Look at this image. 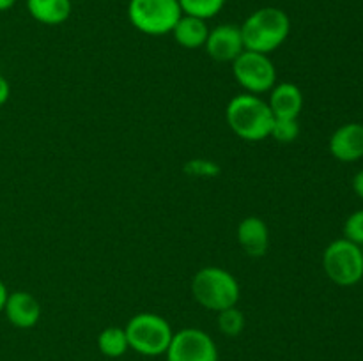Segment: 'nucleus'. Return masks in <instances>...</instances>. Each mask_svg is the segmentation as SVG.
Instances as JSON below:
<instances>
[{"mask_svg": "<svg viewBox=\"0 0 363 361\" xmlns=\"http://www.w3.org/2000/svg\"><path fill=\"white\" fill-rule=\"evenodd\" d=\"M233 74L248 94L261 96L277 84V67L269 55L245 50L233 62Z\"/></svg>", "mask_w": 363, "mask_h": 361, "instance_id": "nucleus-7", "label": "nucleus"}, {"mask_svg": "<svg viewBox=\"0 0 363 361\" xmlns=\"http://www.w3.org/2000/svg\"><path fill=\"white\" fill-rule=\"evenodd\" d=\"M27 9L38 23L55 27L69 20L73 4L71 0H27Z\"/></svg>", "mask_w": 363, "mask_h": 361, "instance_id": "nucleus-14", "label": "nucleus"}, {"mask_svg": "<svg viewBox=\"0 0 363 361\" xmlns=\"http://www.w3.org/2000/svg\"><path fill=\"white\" fill-rule=\"evenodd\" d=\"M362 250H363V246H362Z\"/></svg>", "mask_w": 363, "mask_h": 361, "instance_id": "nucleus-26", "label": "nucleus"}, {"mask_svg": "<svg viewBox=\"0 0 363 361\" xmlns=\"http://www.w3.org/2000/svg\"><path fill=\"white\" fill-rule=\"evenodd\" d=\"M300 134V124L298 119H275L269 137L275 138L280 144H291Z\"/></svg>", "mask_w": 363, "mask_h": 361, "instance_id": "nucleus-19", "label": "nucleus"}, {"mask_svg": "<svg viewBox=\"0 0 363 361\" xmlns=\"http://www.w3.org/2000/svg\"><path fill=\"white\" fill-rule=\"evenodd\" d=\"M170 34L174 35L177 45L183 46V48L197 50L204 48L209 35V27L208 23H206V20L183 14Z\"/></svg>", "mask_w": 363, "mask_h": 361, "instance_id": "nucleus-15", "label": "nucleus"}, {"mask_svg": "<svg viewBox=\"0 0 363 361\" xmlns=\"http://www.w3.org/2000/svg\"><path fill=\"white\" fill-rule=\"evenodd\" d=\"M183 16L177 0H130L128 18L145 35L170 34Z\"/></svg>", "mask_w": 363, "mask_h": 361, "instance_id": "nucleus-5", "label": "nucleus"}, {"mask_svg": "<svg viewBox=\"0 0 363 361\" xmlns=\"http://www.w3.org/2000/svg\"><path fill=\"white\" fill-rule=\"evenodd\" d=\"M344 237L358 246H363V209H358L347 216L344 223Z\"/></svg>", "mask_w": 363, "mask_h": 361, "instance_id": "nucleus-20", "label": "nucleus"}, {"mask_svg": "<svg viewBox=\"0 0 363 361\" xmlns=\"http://www.w3.org/2000/svg\"><path fill=\"white\" fill-rule=\"evenodd\" d=\"M184 172L194 177H215L220 173V166L209 159H191L184 166Z\"/></svg>", "mask_w": 363, "mask_h": 361, "instance_id": "nucleus-21", "label": "nucleus"}, {"mask_svg": "<svg viewBox=\"0 0 363 361\" xmlns=\"http://www.w3.org/2000/svg\"><path fill=\"white\" fill-rule=\"evenodd\" d=\"M14 4H16V0H0V13L9 11L11 7H14Z\"/></svg>", "mask_w": 363, "mask_h": 361, "instance_id": "nucleus-25", "label": "nucleus"}, {"mask_svg": "<svg viewBox=\"0 0 363 361\" xmlns=\"http://www.w3.org/2000/svg\"><path fill=\"white\" fill-rule=\"evenodd\" d=\"M183 14L201 18V20H211L218 16L220 11L225 6V0H177Z\"/></svg>", "mask_w": 363, "mask_h": 361, "instance_id": "nucleus-17", "label": "nucleus"}, {"mask_svg": "<svg viewBox=\"0 0 363 361\" xmlns=\"http://www.w3.org/2000/svg\"><path fill=\"white\" fill-rule=\"evenodd\" d=\"M330 152L342 163H354L363 158V124L347 122L333 131Z\"/></svg>", "mask_w": 363, "mask_h": 361, "instance_id": "nucleus-11", "label": "nucleus"}, {"mask_svg": "<svg viewBox=\"0 0 363 361\" xmlns=\"http://www.w3.org/2000/svg\"><path fill=\"white\" fill-rule=\"evenodd\" d=\"M268 105L275 119H298L303 110V92L293 81H277L269 91Z\"/></svg>", "mask_w": 363, "mask_h": 361, "instance_id": "nucleus-13", "label": "nucleus"}, {"mask_svg": "<svg viewBox=\"0 0 363 361\" xmlns=\"http://www.w3.org/2000/svg\"><path fill=\"white\" fill-rule=\"evenodd\" d=\"M225 119L230 131L238 138L247 142H261L269 138L275 122L268 101L261 96L248 94V92L234 96L227 103Z\"/></svg>", "mask_w": 363, "mask_h": 361, "instance_id": "nucleus-1", "label": "nucleus"}, {"mask_svg": "<svg viewBox=\"0 0 363 361\" xmlns=\"http://www.w3.org/2000/svg\"><path fill=\"white\" fill-rule=\"evenodd\" d=\"M236 237L241 250L248 257L259 258L268 253L269 230L264 219L259 218V216H247V218L241 219L236 230Z\"/></svg>", "mask_w": 363, "mask_h": 361, "instance_id": "nucleus-12", "label": "nucleus"}, {"mask_svg": "<svg viewBox=\"0 0 363 361\" xmlns=\"http://www.w3.org/2000/svg\"><path fill=\"white\" fill-rule=\"evenodd\" d=\"M7 296H9V290H7L6 283L0 280V314L4 311V306H6V301H7Z\"/></svg>", "mask_w": 363, "mask_h": 361, "instance_id": "nucleus-24", "label": "nucleus"}, {"mask_svg": "<svg viewBox=\"0 0 363 361\" xmlns=\"http://www.w3.org/2000/svg\"><path fill=\"white\" fill-rule=\"evenodd\" d=\"M2 314H6L11 326L18 329H30L41 319V304L34 294L27 290H14L9 292Z\"/></svg>", "mask_w": 363, "mask_h": 361, "instance_id": "nucleus-10", "label": "nucleus"}, {"mask_svg": "<svg viewBox=\"0 0 363 361\" xmlns=\"http://www.w3.org/2000/svg\"><path fill=\"white\" fill-rule=\"evenodd\" d=\"M240 28L245 50L268 55L280 48L289 38L291 20L286 11H282L280 7L268 6L254 11L240 25Z\"/></svg>", "mask_w": 363, "mask_h": 361, "instance_id": "nucleus-2", "label": "nucleus"}, {"mask_svg": "<svg viewBox=\"0 0 363 361\" xmlns=\"http://www.w3.org/2000/svg\"><path fill=\"white\" fill-rule=\"evenodd\" d=\"M11 98V85L9 81L6 80V76L0 74V106L6 105Z\"/></svg>", "mask_w": 363, "mask_h": 361, "instance_id": "nucleus-22", "label": "nucleus"}, {"mask_svg": "<svg viewBox=\"0 0 363 361\" xmlns=\"http://www.w3.org/2000/svg\"><path fill=\"white\" fill-rule=\"evenodd\" d=\"M191 296L201 306L211 311H222L236 306L241 297V287L236 276L218 265H206L191 278Z\"/></svg>", "mask_w": 363, "mask_h": 361, "instance_id": "nucleus-3", "label": "nucleus"}, {"mask_svg": "<svg viewBox=\"0 0 363 361\" xmlns=\"http://www.w3.org/2000/svg\"><path fill=\"white\" fill-rule=\"evenodd\" d=\"M353 190L363 200V170H360V172L353 177Z\"/></svg>", "mask_w": 363, "mask_h": 361, "instance_id": "nucleus-23", "label": "nucleus"}, {"mask_svg": "<svg viewBox=\"0 0 363 361\" xmlns=\"http://www.w3.org/2000/svg\"><path fill=\"white\" fill-rule=\"evenodd\" d=\"M165 356L167 361H218V349L206 331L184 328L174 333Z\"/></svg>", "mask_w": 363, "mask_h": 361, "instance_id": "nucleus-8", "label": "nucleus"}, {"mask_svg": "<svg viewBox=\"0 0 363 361\" xmlns=\"http://www.w3.org/2000/svg\"><path fill=\"white\" fill-rule=\"evenodd\" d=\"M204 48L208 55L216 62L233 64L245 52L240 25L223 23L215 28H209V35Z\"/></svg>", "mask_w": 363, "mask_h": 361, "instance_id": "nucleus-9", "label": "nucleus"}, {"mask_svg": "<svg viewBox=\"0 0 363 361\" xmlns=\"http://www.w3.org/2000/svg\"><path fill=\"white\" fill-rule=\"evenodd\" d=\"M323 269L339 287H353L363 278V250L346 237L332 241L323 251Z\"/></svg>", "mask_w": 363, "mask_h": 361, "instance_id": "nucleus-6", "label": "nucleus"}, {"mask_svg": "<svg viewBox=\"0 0 363 361\" xmlns=\"http://www.w3.org/2000/svg\"><path fill=\"white\" fill-rule=\"evenodd\" d=\"M98 349L106 357H121L128 353L130 343L124 328L108 326L98 335Z\"/></svg>", "mask_w": 363, "mask_h": 361, "instance_id": "nucleus-16", "label": "nucleus"}, {"mask_svg": "<svg viewBox=\"0 0 363 361\" xmlns=\"http://www.w3.org/2000/svg\"><path fill=\"white\" fill-rule=\"evenodd\" d=\"M216 324H218L220 333H223L225 336H238L243 333L245 324H247V319H245L243 311L236 306L225 308V310L218 311V317H216Z\"/></svg>", "mask_w": 363, "mask_h": 361, "instance_id": "nucleus-18", "label": "nucleus"}, {"mask_svg": "<svg viewBox=\"0 0 363 361\" xmlns=\"http://www.w3.org/2000/svg\"><path fill=\"white\" fill-rule=\"evenodd\" d=\"M130 349L142 356H162L172 342V326L165 317L152 311L133 315L124 328Z\"/></svg>", "mask_w": 363, "mask_h": 361, "instance_id": "nucleus-4", "label": "nucleus"}]
</instances>
